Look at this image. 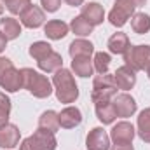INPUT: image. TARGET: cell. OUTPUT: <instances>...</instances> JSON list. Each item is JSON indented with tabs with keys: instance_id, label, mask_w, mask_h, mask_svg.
<instances>
[{
	"instance_id": "cell-1",
	"label": "cell",
	"mask_w": 150,
	"mask_h": 150,
	"mask_svg": "<svg viewBox=\"0 0 150 150\" xmlns=\"http://www.w3.org/2000/svg\"><path fill=\"white\" fill-rule=\"evenodd\" d=\"M52 86L56 91V98L59 103H74L79 98V87L75 84V79L70 70L67 68H59L54 72L52 77Z\"/></svg>"
},
{
	"instance_id": "cell-2",
	"label": "cell",
	"mask_w": 150,
	"mask_h": 150,
	"mask_svg": "<svg viewBox=\"0 0 150 150\" xmlns=\"http://www.w3.org/2000/svg\"><path fill=\"white\" fill-rule=\"evenodd\" d=\"M23 89H26L35 98H49L52 94V84L45 75L38 74L33 68H21Z\"/></svg>"
},
{
	"instance_id": "cell-3",
	"label": "cell",
	"mask_w": 150,
	"mask_h": 150,
	"mask_svg": "<svg viewBox=\"0 0 150 150\" xmlns=\"http://www.w3.org/2000/svg\"><path fill=\"white\" fill-rule=\"evenodd\" d=\"M117 94V86L113 80V75L110 74H98L93 80V93L91 100L93 103H103V101H112V98Z\"/></svg>"
},
{
	"instance_id": "cell-4",
	"label": "cell",
	"mask_w": 150,
	"mask_h": 150,
	"mask_svg": "<svg viewBox=\"0 0 150 150\" xmlns=\"http://www.w3.org/2000/svg\"><path fill=\"white\" fill-rule=\"evenodd\" d=\"M0 87L7 93H16L23 87L21 70H18L9 58H0Z\"/></svg>"
},
{
	"instance_id": "cell-5",
	"label": "cell",
	"mask_w": 150,
	"mask_h": 150,
	"mask_svg": "<svg viewBox=\"0 0 150 150\" xmlns=\"http://www.w3.org/2000/svg\"><path fill=\"white\" fill-rule=\"evenodd\" d=\"M56 147H58V142H56L54 133H49L38 127L32 136L21 142L19 150H56Z\"/></svg>"
},
{
	"instance_id": "cell-6",
	"label": "cell",
	"mask_w": 150,
	"mask_h": 150,
	"mask_svg": "<svg viewBox=\"0 0 150 150\" xmlns=\"http://www.w3.org/2000/svg\"><path fill=\"white\" fill-rule=\"evenodd\" d=\"M124 61L129 68H133L134 72L145 70L150 65V45L147 44H140V45H129L127 51L122 54Z\"/></svg>"
},
{
	"instance_id": "cell-7",
	"label": "cell",
	"mask_w": 150,
	"mask_h": 150,
	"mask_svg": "<svg viewBox=\"0 0 150 150\" xmlns=\"http://www.w3.org/2000/svg\"><path fill=\"white\" fill-rule=\"evenodd\" d=\"M134 11H136L134 0H115L108 14V21L115 28H122L127 23V19L134 14Z\"/></svg>"
},
{
	"instance_id": "cell-8",
	"label": "cell",
	"mask_w": 150,
	"mask_h": 150,
	"mask_svg": "<svg viewBox=\"0 0 150 150\" xmlns=\"http://www.w3.org/2000/svg\"><path fill=\"white\" fill-rule=\"evenodd\" d=\"M113 108L117 112V117H122V119H127L131 115L136 113V101L131 94L127 93H120V94H115L112 98Z\"/></svg>"
},
{
	"instance_id": "cell-9",
	"label": "cell",
	"mask_w": 150,
	"mask_h": 150,
	"mask_svg": "<svg viewBox=\"0 0 150 150\" xmlns=\"http://www.w3.org/2000/svg\"><path fill=\"white\" fill-rule=\"evenodd\" d=\"M87 150H110V136L103 127H93L86 136Z\"/></svg>"
},
{
	"instance_id": "cell-10",
	"label": "cell",
	"mask_w": 150,
	"mask_h": 150,
	"mask_svg": "<svg viewBox=\"0 0 150 150\" xmlns=\"http://www.w3.org/2000/svg\"><path fill=\"white\" fill-rule=\"evenodd\" d=\"M19 19H21V25H23V26H26V28H30V30H35V28H38V26L44 25L45 14H44V11H42L38 5L32 4V5H28V7L19 14Z\"/></svg>"
},
{
	"instance_id": "cell-11",
	"label": "cell",
	"mask_w": 150,
	"mask_h": 150,
	"mask_svg": "<svg viewBox=\"0 0 150 150\" xmlns=\"http://www.w3.org/2000/svg\"><path fill=\"white\" fill-rule=\"evenodd\" d=\"M134 134H136V131H134L133 124L127 122V120H120L112 127L110 140L113 143H133Z\"/></svg>"
},
{
	"instance_id": "cell-12",
	"label": "cell",
	"mask_w": 150,
	"mask_h": 150,
	"mask_svg": "<svg viewBox=\"0 0 150 150\" xmlns=\"http://www.w3.org/2000/svg\"><path fill=\"white\" fill-rule=\"evenodd\" d=\"M113 80H115V86L117 89H122V91H129L134 87L136 84V72L133 68H129L127 65H122L115 70L113 74Z\"/></svg>"
},
{
	"instance_id": "cell-13",
	"label": "cell",
	"mask_w": 150,
	"mask_h": 150,
	"mask_svg": "<svg viewBox=\"0 0 150 150\" xmlns=\"http://www.w3.org/2000/svg\"><path fill=\"white\" fill-rule=\"evenodd\" d=\"M80 16H82L86 21H89V25L98 26V25H101V23L105 21V9H103V5L98 4V2H89V4H86V5H82Z\"/></svg>"
},
{
	"instance_id": "cell-14",
	"label": "cell",
	"mask_w": 150,
	"mask_h": 150,
	"mask_svg": "<svg viewBox=\"0 0 150 150\" xmlns=\"http://www.w3.org/2000/svg\"><path fill=\"white\" fill-rule=\"evenodd\" d=\"M21 138V131L16 124H5L4 127H0V149H14L18 147Z\"/></svg>"
},
{
	"instance_id": "cell-15",
	"label": "cell",
	"mask_w": 150,
	"mask_h": 150,
	"mask_svg": "<svg viewBox=\"0 0 150 150\" xmlns=\"http://www.w3.org/2000/svg\"><path fill=\"white\" fill-rule=\"evenodd\" d=\"M58 119H59V127L74 129L82 122V112L77 107H67L58 113Z\"/></svg>"
},
{
	"instance_id": "cell-16",
	"label": "cell",
	"mask_w": 150,
	"mask_h": 150,
	"mask_svg": "<svg viewBox=\"0 0 150 150\" xmlns=\"http://www.w3.org/2000/svg\"><path fill=\"white\" fill-rule=\"evenodd\" d=\"M68 30H70V26L65 21H59V19H52V21H47L44 25V33L51 40H61V38H65L68 35Z\"/></svg>"
},
{
	"instance_id": "cell-17",
	"label": "cell",
	"mask_w": 150,
	"mask_h": 150,
	"mask_svg": "<svg viewBox=\"0 0 150 150\" xmlns=\"http://www.w3.org/2000/svg\"><path fill=\"white\" fill-rule=\"evenodd\" d=\"M37 65H38V68H40L42 72H45V74H51V72H56V70L63 68V58H61V54H59V52H56V51H51V52H49L45 58L38 59Z\"/></svg>"
},
{
	"instance_id": "cell-18",
	"label": "cell",
	"mask_w": 150,
	"mask_h": 150,
	"mask_svg": "<svg viewBox=\"0 0 150 150\" xmlns=\"http://www.w3.org/2000/svg\"><path fill=\"white\" fill-rule=\"evenodd\" d=\"M0 33L7 40H14L21 35V25L18 19L7 16V18H2L0 19Z\"/></svg>"
},
{
	"instance_id": "cell-19",
	"label": "cell",
	"mask_w": 150,
	"mask_h": 150,
	"mask_svg": "<svg viewBox=\"0 0 150 150\" xmlns=\"http://www.w3.org/2000/svg\"><path fill=\"white\" fill-rule=\"evenodd\" d=\"M72 70L75 72V75L87 79L89 75H93L94 67H93V59L91 56H79V58H72Z\"/></svg>"
},
{
	"instance_id": "cell-20",
	"label": "cell",
	"mask_w": 150,
	"mask_h": 150,
	"mask_svg": "<svg viewBox=\"0 0 150 150\" xmlns=\"http://www.w3.org/2000/svg\"><path fill=\"white\" fill-rule=\"evenodd\" d=\"M94 112L96 117L101 124H113V120L117 119V112L113 108L112 101H103V103H96L94 105Z\"/></svg>"
},
{
	"instance_id": "cell-21",
	"label": "cell",
	"mask_w": 150,
	"mask_h": 150,
	"mask_svg": "<svg viewBox=\"0 0 150 150\" xmlns=\"http://www.w3.org/2000/svg\"><path fill=\"white\" fill-rule=\"evenodd\" d=\"M129 45H131L129 44V37L126 33H122V32H117V33H113L112 37L108 38V51L112 54H124Z\"/></svg>"
},
{
	"instance_id": "cell-22",
	"label": "cell",
	"mask_w": 150,
	"mask_h": 150,
	"mask_svg": "<svg viewBox=\"0 0 150 150\" xmlns=\"http://www.w3.org/2000/svg\"><path fill=\"white\" fill-rule=\"evenodd\" d=\"M38 127L56 134L58 129H59V119H58V113L54 112V110H45V112L38 117Z\"/></svg>"
},
{
	"instance_id": "cell-23",
	"label": "cell",
	"mask_w": 150,
	"mask_h": 150,
	"mask_svg": "<svg viewBox=\"0 0 150 150\" xmlns=\"http://www.w3.org/2000/svg\"><path fill=\"white\" fill-rule=\"evenodd\" d=\"M68 52H70V56H72V58H79V56H91V54L94 52V45H93L89 40H86V38H77V40H74V42L70 44Z\"/></svg>"
},
{
	"instance_id": "cell-24",
	"label": "cell",
	"mask_w": 150,
	"mask_h": 150,
	"mask_svg": "<svg viewBox=\"0 0 150 150\" xmlns=\"http://www.w3.org/2000/svg\"><path fill=\"white\" fill-rule=\"evenodd\" d=\"M131 28L134 33L143 35L150 32V16L145 12H134L131 16Z\"/></svg>"
},
{
	"instance_id": "cell-25",
	"label": "cell",
	"mask_w": 150,
	"mask_h": 150,
	"mask_svg": "<svg viewBox=\"0 0 150 150\" xmlns=\"http://www.w3.org/2000/svg\"><path fill=\"white\" fill-rule=\"evenodd\" d=\"M136 126H138V136L145 143H150V107L140 112Z\"/></svg>"
},
{
	"instance_id": "cell-26",
	"label": "cell",
	"mask_w": 150,
	"mask_h": 150,
	"mask_svg": "<svg viewBox=\"0 0 150 150\" xmlns=\"http://www.w3.org/2000/svg\"><path fill=\"white\" fill-rule=\"evenodd\" d=\"M93 25H89V21H86L82 16H77L72 19V23H70V30L74 32L75 35H79V37H87V35H91L93 33Z\"/></svg>"
},
{
	"instance_id": "cell-27",
	"label": "cell",
	"mask_w": 150,
	"mask_h": 150,
	"mask_svg": "<svg viewBox=\"0 0 150 150\" xmlns=\"http://www.w3.org/2000/svg\"><path fill=\"white\" fill-rule=\"evenodd\" d=\"M52 51V47H51V44H47V42H44V40H38V42H33L32 45H30V56L33 58V59H42V58H45L49 52Z\"/></svg>"
},
{
	"instance_id": "cell-28",
	"label": "cell",
	"mask_w": 150,
	"mask_h": 150,
	"mask_svg": "<svg viewBox=\"0 0 150 150\" xmlns=\"http://www.w3.org/2000/svg\"><path fill=\"white\" fill-rule=\"evenodd\" d=\"M110 54L108 52H96L94 54V61H93V67L98 74H108V68H110Z\"/></svg>"
},
{
	"instance_id": "cell-29",
	"label": "cell",
	"mask_w": 150,
	"mask_h": 150,
	"mask_svg": "<svg viewBox=\"0 0 150 150\" xmlns=\"http://www.w3.org/2000/svg\"><path fill=\"white\" fill-rule=\"evenodd\" d=\"M9 115H11V100L5 93H0V127L9 124Z\"/></svg>"
},
{
	"instance_id": "cell-30",
	"label": "cell",
	"mask_w": 150,
	"mask_h": 150,
	"mask_svg": "<svg viewBox=\"0 0 150 150\" xmlns=\"http://www.w3.org/2000/svg\"><path fill=\"white\" fill-rule=\"evenodd\" d=\"M28 5H32V0H9L7 4H5V7H7V11L11 12V14H21Z\"/></svg>"
},
{
	"instance_id": "cell-31",
	"label": "cell",
	"mask_w": 150,
	"mask_h": 150,
	"mask_svg": "<svg viewBox=\"0 0 150 150\" xmlns=\"http://www.w3.org/2000/svg\"><path fill=\"white\" fill-rule=\"evenodd\" d=\"M40 4H42L44 11H47V12H56V11L59 9V5H61V0H40Z\"/></svg>"
},
{
	"instance_id": "cell-32",
	"label": "cell",
	"mask_w": 150,
	"mask_h": 150,
	"mask_svg": "<svg viewBox=\"0 0 150 150\" xmlns=\"http://www.w3.org/2000/svg\"><path fill=\"white\" fill-rule=\"evenodd\" d=\"M110 150H134L133 143H113Z\"/></svg>"
},
{
	"instance_id": "cell-33",
	"label": "cell",
	"mask_w": 150,
	"mask_h": 150,
	"mask_svg": "<svg viewBox=\"0 0 150 150\" xmlns=\"http://www.w3.org/2000/svg\"><path fill=\"white\" fill-rule=\"evenodd\" d=\"M65 2L72 7H82V4H84V0H65Z\"/></svg>"
},
{
	"instance_id": "cell-34",
	"label": "cell",
	"mask_w": 150,
	"mask_h": 150,
	"mask_svg": "<svg viewBox=\"0 0 150 150\" xmlns=\"http://www.w3.org/2000/svg\"><path fill=\"white\" fill-rule=\"evenodd\" d=\"M5 47H7V38H5L4 35H2V33H0V52H2Z\"/></svg>"
},
{
	"instance_id": "cell-35",
	"label": "cell",
	"mask_w": 150,
	"mask_h": 150,
	"mask_svg": "<svg viewBox=\"0 0 150 150\" xmlns=\"http://www.w3.org/2000/svg\"><path fill=\"white\" fill-rule=\"evenodd\" d=\"M134 4H136V7H142V5L147 4V0H134Z\"/></svg>"
},
{
	"instance_id": "cell-36",
	"label": "cell",
	"mask_w": 150,
	"mask_h": 150,
	"mask_svg": "<svg viewBox=\"0 0 150 150\" xmlns=\"http://www.w3.org/2000/svg\"><path fill=\"white\" fill-rule=\"evenodd\" d=\"M145 72H147V75H149V79H150V65L147 67V68H145Z\"/></svg>"
},
{
	"instance_id": "cell-37",
	"label": "cell",
	"mask_w": 150,
	"mask_h": 150,
	"mask_svg": "<svg viewBox=\"0 0 150 150\" xmlns=\"http://www.w3.org/2000/svg\"><path fill=\"white\" fill-rule=\"evenodd\" d=\"M2 14H4V5L0 4V16H2Z\"/></svg>"
},
{
	"instance_id": "cell-38",
	"label": "cell",
	"mask_w": 150,
	"mask_h": 150,
	"mask_svg": "<svg viewBox=\"0 0 150 150\" xmlns=\"http://www.w3.org/2000/svg\"><path fill=\"white\" fill-rule=\"evenodd\" d=\"M2 2H4V4H7V2H9V0H2Z\"/></svg>"
}]
</instances>
